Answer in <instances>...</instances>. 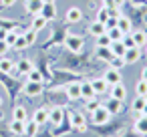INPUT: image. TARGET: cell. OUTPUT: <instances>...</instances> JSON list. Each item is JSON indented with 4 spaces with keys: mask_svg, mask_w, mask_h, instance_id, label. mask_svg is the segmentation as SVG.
Listing matches in <instances>:
<instances>
[{
    "mask_svg": "<svg viewBox=\"0 0 147 137\" xmlns=\"http://www.w3.org/2000/svg\"><path fill=\"white\" fill-rule=\"evenodd\" d=\"M8 49H10V47L6 45V40H4V38H0V57H4V55L8 53Z\"/></svg>",
    "mask_w": 147,
    "mask_h": 137,
    "instance_id": "42",
    "label": "cell"
},
{
    "mask_svg": "<svg viewBox=\"0 0 147 137\" xmlns=\"http://www.w3.org/2000/svg\"><path fill=\"white\" fill-rule=\"evenodd\" d=\"M65 45H67V49H69L73 55H77V53L83 51L85 40H83V36H79V34H69V32H67V36H65Z\"/></svg>",
    "mask_w": 147,
    "mask_h": 137,
    "instance_id": "1",
    "label": "cell"
},
{
    "mask_svg": "<svg viewBox=\"0 0 147 137\" xmlns=\"http://www.w3.org/2000/svg\"><path fill=\"white\" fill-rule=\"evenodd\" d=\"M145 101H147V95H145Z\"/></svg>",
    "mask_w": 147,
    "mask_h": 137,
    "instance_id": "52",
    "label": "cell"
},
{
    "mask_svg": "<svg viewBox=\"0 0 147 137\" xmlns=\"http://www.w3.org/2000/svg\"><path fill=\"white\" fill-rule=\"evenodd\" d=\"M65 18H67V22H69V24H75V22H79V20L83 18V12H81V8H77V6H71V8L67 10Z\"/></svg>",
    "mask_w": 147,
    "mask_h": 137,
    "instance_id": "15",
    "label": "cell"
},
{
    "mask_svg": "<svg viewBox=\"0 0 147 137\" xmlns=\"http://www.w3.org/2000/svg\"><path fill=\"white\" fill-rule=\"evenodd\" d=\"M4 119V111H0V121H2Z\"/></svg>",
    "mask_w": 147,
    "mask_h": 137,
    "instance_id": "49",
    "label": "cell"
},
{
    "mask_svg": "<svg viewBox=\"0 0 147 137\" xmlns=\"http://www.w3.org/2000/svg\"><path fill=\"white\" fill-rule=\"evenodd\" d=\"M131 2L137 6V4H143V6H147V0H131Z\"/></svg>",
    "mask_w": 147,
    "mask_h": 137,
    "instance_id": "45",
    "label": "cell"
},
{
    "mask_svg": "<svg viewBox=\"0 0 147 137\" xmlns=\"http://www.w3.org/2000/svg\"><path fill=\"white\" fill-rule=\"evenodd\" d=\"M36 34H38V32H36L34 28H24L22 36H24V40H26V45H28V47L36 43Z\"/></svg>",
    "mask_w": 147,
    "mask_h": 137,
    "instance_id": "30",
    "label": "cell"
},
{
    "mask_svg": "<svg viewBox=\"0 0 147 137\" xmlns=\"http://www.w3.org/2000/svg\"><path fill=\"white\" fill-rule=\"evenodd\" d=\"M135 93H137V95H143V97L147 95V81H145V79H139V81L135 83Z\"/></svg>",
    "mask_w": 147,
    "mask_h": 137,
    "instance_id": "34",
    "label": "cell"
},
{
    "mask_svg": "<svg viewBox=\"0 0 147 137\" xmlns=\"http://www.w3.org/2000/svg\"><path fill=\"white\" fill-rule=\"evenodd\" d=\"M63 119H65V109L63 107H53V109H49V123L51 125H61L63 123Z\"/></svg>",
    "mask_w": 147,
    "mask_h": 137,
    "instance_id": "4",
    "label": "cell"
},
{
    "mask_svg": "<svg viewBox=\"0 0 147 137\" xmlns=\"http://www.w3.org/2000/svg\"><path fill=\"white\" fill-rule=\"evenodd\" d=\"M40 16H45L47 20H55L57 18V6H55V2H45L42 10H40Z\"/></svg>",
    "mask_w": 147,
    "mask_h": 137,
    "instance_id": "14",
    "label": "cell"
},
{
    "mask_svg": "<svg viewBox=\"0 0 147 137\" xmlns=\"http://www.w3.org/2000/svg\"><path fill=\"white\" fill-rule=\"evenodd\" d=\"M28 45H26V40H24V36L22 34H18V38H16V43L12 45V49H16V51H22V49H26Z\"/></svg>",
    "mask_w": 147,
    "mask_h": 137,
    "instance_id": "38",
    "label": "cell"
},
{
    "mask_svg": "<svg viewBox=\"0 0 147 137\" xmlns=\"http://www.w3.org/2000/svg\"><path fill=\"white\" fill-rule=\"evenodd\" d=\"M16 38H18V32H16V30H6L4 40H6V45H8V47H12V45L16 43Z\"/></svg>",
    "mask_w": 147,
    "mask_h": 137,
    "instance_id": "36",
    "label": "cell"
},
{
    "mask_svg": "<svg viewBox=\"0 0 147 137\" xmlns=\"http://www.w3.org/2000/svg\"><path fill=\"white\" fill-rule=\"evenodd\" d=\"M109 16H111V14H109V8H107V6H103V8H99V10H97V20H99V22H103V24H105Z\"/></svg>",
    "mask_w": 147,
    "mask_h": 137,
    "instance_id": "35",
    "label": "cell"
},
{
    "mask_svg": "<svg viewBox=\"0 0 147 137\" xmlns=\"http://www.w3.org/2000/svg\"><path fill=\"white\" fill-rule=\"evenodd\" d=\"M109 67H113V69H121V67H125V61H123L121 57H113V59L109 61Z\"/></svg>",
    "mask_w": 147,
    "mask_h": 137,
    "instance_id": "39",
    "label": "cell"
},
{
    "mask_svg": "<svg viewBox=\"0 0 147 137\" xmlns=\"http://www.w3.org/2000/svg\"><path fill=\"white\" fill-rule=\"evenodd\" d=\"M131 36H133V43H135V47H145L147 45V32L145 30H135V32H131Z\"/></svg>",
    "mask_w": 147,
    "mask_h": 137,
    "instance_id": "23",
    "label": "cell"
},
{
    "mask_svg": "<svg viewBox=\"0 0 147 137\" xmlns=\"http://www.w3.org/2000/svg\"><path fill=\"white\" fill-rule=\"evenodd\" d=\"M121 43H123V45H125L127 49H131V47H135V43H133V36H131V34H125V36L121 38Z\"/></svg>",
    "mask_w": 147,
    "mask_h": 137,
    "instance_id": "41",
    "label": "cell"
},
{
    "mask_svg": "<svg viewBox=\"0 0 147 137\" xmlns=\"http://www.w3.org/2000/svg\"><path fill=\"white\" fill-rule=\"evenodd\" d=\"M141 115H145V117H147V103H145V107L141 109Z\"/></svg>",
    "mask_w": 147,
    "mask_h": 137,
    "instance_id": "48",
    "label": "cell"
},
{
    "mask_svg": "<svg viewBox=\"0 0 147 137\" xmlns=\"http://www.w3.org/2000/svg\"><path fill=\"white\" fill-rule=\"evenodd\" d=\"M32 121H34L38 127L47 125V123H49V109H47V107H38V109H34V113H32Z\"/></svg>",
    "mask_w": 147,
    "mask_h": 137,
    "instance_id": "6",
    "label": "cell"
},
{
    "mask_svg": "<svg viewBox=\"0 0 147 137\" xmlns=\"http://www.w3.org/2000/svg\"><path fill=\"white\" fill-rule=\"evenodd\" d=\"M93 97H97L95 95V89H93V85H91V81H85V83H81V99H93Z\"/></svg>",
    "mask_w": 147,
    "mask_h": 137,
    "instance_id": "19",
    "label": "cell"
},
{
    "mask_svg": "<svg viewBox=\"0 0 147 137\" xmlns=\"http://www.w3.org/2000/svg\"><path fill=\"white\" fill-rule=\"evenodd\" d=\"M139 59H141V49H139V47H131V49H127L125 55H123L125 65H133V63H137Z\"/></svg>",
    "mask_w": 147,
    "mask_h": 137,
    "instance_id": "7",
    "label": "cell"
},
{
    "mask_svg": "<svg viewBox=\"0 0 147 137\" xmlns=\"http://www.w3.org/2000/svg\"><path fill=\"white\" fill-rule=\"evenodd\" d=\"M0 107H2V97H0Z\"/></svg>",
    "mask_w": 147,
    "mask_h": 137,
    "instance_id": "51",
    "label": "cell"
},
{
    "mask_svg": "<svg viewBox=\"0 0 147 137\" xmlns=\"http://www.w3.org/2000/svg\"><path fill=\"white\" fill-rule=\"evenodd\" d=\"M14 67H16V63H14L12 59H8V57H2V59H0V73H2V75H10V73L14 71Z\"/></svg>",
    "mask_w": 147,
    "mask_h": 137,
    "instance_id": "17",
    "label": "cell"
},
{
    "mask_svg": "<svg viewBox=\"0 0 147 137\" xmlns=\"http://www.w3.org/2000/svg\"><path fill=\"white\" fill-rule=\"evenodd\" d=\"M103 105L107 107V111H109V113H123V111H125L123 101H117V99H113V97H111L109 101H105Z\"/></svg>",
    "mask_w": 147,
    "mask_h": 137,
    "instance_id": "16",
    "label": "cell"
},
{
    "mask_svg": "<svg viewBox=\"0 0 147 137\" xmlns=\"http://www.w3.org/2000/svg\"><path fill=\"white\" fill-rule=\"evenodd\" d=\"M65 36H67V30H65V28H59V30H55V32H53V36L47 40V45H45V47H53L55 43L65 40Z\"/></svg>",
    "mask_w": 147,
    "mask_h": 137,
    "instance_id": "27",
    "label": "cell"
},
{
    "mask_svg": "<svg viewBox=\"0 0 147 137\" xmlns=\"http://www.w3.org/2000/svg\"><path fill=\"white\" fill-rule=\"evenodd\" d=\"M109 117H111V113L107 111L105 105H99V107L93 111V123H95V125H105V123L109 121Z\"/></svg>",
    "mask_w": 147,
    "mask_h": 137,
    "instance_id": "2",
    "label": "cell"
},
{
    "mask_svg": "<svg viewBox=\"0 0 147 137\" xmlns=\"http://www.w3.org/2000/svg\"><path fill=\"white\" fill-rule=\"evenodd\" d=\"M69 119H71V125L79 131H87V121H85V115L79 113V111H71L69 113Z\"/></svg>",
    "mask_w": 147,
    "mask_h": 137,
    "instance_id": "3",
    "label": "cell"
},
{
    "mask_svg": "<svg viewBox=\"0 0 147 137\" xmlns=\"http://www.w3.org/2000/svg\"><path fill=\"white\" fill-rule=\"evenodd\" d=\"M89 32H91L93 36H101L103 32H107V26H105L103 22L95 20V22H91V26H89Z\"/></svg>",
    "mask_w": 147,
    "mask_h": 137,
    "instance_id": "26",
    "label": "cell"
},
{
    "mask_svg": "<svg viewBox=\"0 0 147 137\" xmlns=\"http://www.w3.org/2000/svg\"><path fill=\"white\" fill-rule=\"evenodd\" d=\"M91 85H93V89H95V95H103V93L107 91V87H109L103 77H95V79L91 81Z\"/></svg>",
    "mask_w": 147,
    "mask_h": 137,
    "instance_id": "18",
    "label": "cell"
},
{
    "mask_svg": "<svg viewBox=\"0 0 147 137\" xmlns=\"http://www.w3.org/2000/svg\"><path fill=\"white\" fill-rule=\"evenodd\" d=\"M0 2H2V6H14L16 0H0Z\"/></svg>",
    "mask_w": 147,
    "mask_h": 137,
    "instance_id": "43",
    "label": "cell"
},
{
    "mask_svg": "<svg viewBox=\"0 0 147 137\" xmlns=\"http://www.w3.org/2000/svg\"><path fill=\"white\" fill-rule=\"evenodd\" d=\"M42 93H45V83H32V81H28L24 85V95H28V97H36V95H42Z\"/></svg>",
    "mask_w": 147,
    "mask_h": 137,
    "instance_id": "5",
    "label": "cell"
},
{
    "mask_svg": "<svg viewBox=\"0 0 147 137\" xmlns=\"http://www.w3.org/2000/svg\"><path fill=\"white\" fill-rule=\"evenodd\" d=\"M145 51H147V45H145Z\"/></svg>",
    "mask_w": 147,
    "mask_h": 137,
    "instance_id": "53",
    "label": "cell"
},
{
    "mask_svg": "<svg viewBox=\"0 0 147 137\" xmlns=\"http://www.w3.org/2000/svg\"><path fill=\"white\" fill-rule=\"evenodd\" d=\"M99 105H101V103H99V101H97L95 97H93V99H87V109H89L91 113H93V111H95V109H97Z\"/></svg>",
    "mask_w": 147,
    "mask_h": 137,
    "instance_id": "40",
    "label": "cell"
},
{
    "mask_svg": "<svg viewBox=\"0 0 147 137\" xmlns=\"http://www.w3.org/2000/svg\"><path fill=\"white\" fill-rule=\"evenodd\" d=\"M145 103H147V101H145V97H143V95H137V97L133 99V103H131V107L135 109V113H141V109L145 107Z\"/></svg>",
    "mask_w": 147,
    "mask_h": 137,
    "instance_id": "32",
    "label": "cell"
},
{
    "mask_svg": "<svg viewBox=\"0 0 147 137\" xmlns=\"http://www.w3.org/2000/svg\"><path fill=\"white\" fill-rule=\"evenodd\" d=\"M24 123L26 121H18V119H12L8 123V131L12 135H24Z\"/></svg>",
    "mask_w": 147,
    "mask_h": 137,
    "instance_id": "20",
    "label": "cell"
},
{
    "mask_svg": "<svg viewBox=\"0 0 147 137\" xmlns=\"http://www.w3.org/2000/svg\"><path fill=\"white\" fill-rule=\"evenodd\" d=\"M111 97L117 99V101H125L127 99V89L123 83H117V85H111Z\"/></svg>",
    "mask_w": 147,
    "mask_h": 137,
    "instance_id": "11",
    "label": "cell"
},
{
    "mask_svg": "<svg viewBox=\"0 0 147 137\" xmlns=\"http://www.w3.org/2000/svg\"><path fill=\"white\" fill-rule=\"evenodd\" d=\"M42 4H45L42 0H24V8L28 14H40Z\"/></svg>",
    "mask_w": 147,
    "mask_h": 137,
    "instance_id": "13",
    "label": "cell"
},
{
    "mask_svg": "<svg viewBox=\"0 0 147 137\" xmlns=\"http://www.w3.org/2000/svg\"><path fill=\"white\" fill-rule=\"evenodd\" d=\"M65 91H67V97H69L71 101H79V99H81V83H75V81L69 83Z\"/></svg>",
    "mask_w": 147,
    "mask_h": 137,
    "instance_id": "10",
    "label": "cell"
},
{
    "mask_svg": "<svg viewBox=\"0 0 147 137\" xmlns=\"http://www.w3.org/2000/svg\"><path fill=\"white\" fill-rule=\"evenodd\" d=\"M109 49H111L113 57H121V59H123V55H125V51H127V47H125L121 40H113V43L109 45Z\"/></svg>",
    "mask_w": 147,
    "mask_h": 137,
    "instance_id": "21",
    "label": "cell"
},
{
    "mask_svg": "<svg viewBox=\"0 0 147 137\" xmlns=\"http://www.w3.org/2000/svg\"><path fill=\"white\" fill-rule=\"evenodd\" d=\"M47 24H49V20H47L45 16H40V14H34V18H32V24H30V28H34L36 32H40L42 28H47Z\"/></svg>",
    "mask_w": 147,
    "mask_h": 137,
    "instance_id": "24",
    "label": "cell"
},
{
    "mask_svg": "<svg viewBox=\"0 0 147 137\" xmlns=\"http://www.w3.org/2000/svg\"><path fill=\"white\" fill-rule=\"evenodd\" d=\"M107 34H109V38L111 40H121L123 36H125V32L119 28V26H113V28H107Z\"/></svg>",
    "mask_w": 147,
    "mask_h": 137,
    "instance_id": "31",
    "label": "cell"
},
{
    "mask_svg": "<svg viewBox=\"0 0 147 137\" xmlns=\"http://www.w3.org/2000/svg\"><path fill=\"white\" fill-rule=\"evenodd\" d=\"M38 135V125L34 121H26L24 123V137H36Z\"/></svg>",
    "mask_w": 147,
    "mask_h": 137,
    "instance_id": "29",
    "label": "cell"
},
{
    "mask_svg": "<svg viewBox=\"0 0 147 137\" xmlns=\"http://www.w3.org/2000/svg\"><path fill=\"white\" fill-rule=\"evenodd\" d=\"M26 77H28V81H32V83H45V77H42V73H40L38 69H32Z\"/></svg>",
    "mask_w": 147,
    "mask_h": 137,
    "instance_id": "33",
    "label": "cell"
},
{
    "mask_svg": "<svg viewBox=\"0 0 147 137\" xmlns=\"http://www.w3.org/2000/svg\"><path fill=\"white\" fill-rule=\"evenodd\" d=\"M141 79L147 81V67H143V71H141Z\"/></svg>",
    "mask_w": 147,
    "mask_h": 137,
    "instance_id": "47",
    "label": "cell"
},
{
    "mask_svg": "<svg viewBox=\"0 0 147 137\" xmlns=\"http://www.w3.org/2000/svg\"><path fill=\"white\" fill-rule=\"evenodd\" d=\"M95 57H97V59H101V61H105V63H109V61L113 59V53H111V49H109V47H97Z\"/></svg>",
    "mask_w": 147,
    "mask_h": 137,
    "instance_id": "22",
    "label": "cell"
},
{
    "mask_svg": "<svg viewBox=\"0 0 147 137\" xmlns=\"http://www.w3.org/2000/svg\"><path fill=\"white\" fill-rule=\"evenodd\" d=\"M42 2H57V0H42Z\"/></svg>",
    "mask_w": 147,
    "mask_h": 137,
    "instance_id": "50",
    "label": "cell"
},
{
    "mask_svg": "<svg viewBox=\"0 0 147 137\" xmlns=\"http://www.w3.org/2000/svg\"><path fill=\"white\" fill-rule=\"evenodd\" d=\"M103 79L107 81V85H117V83H121V71H119V69H113V67H109V69L105 71Z\"/></svg>",
    "mask_w": 147,
    "mask_h": 137,
    "instance_id": "9",
    "label": "cell"
},
{
    "mask_svg": "<svg viewBox=\"0 0 147 137\" xmlns=\"http://www.w3.org/2000/svg\"><path fill=\"white\" fill-rule=\"evenodd\" d=\"M14 69H16V75H18V77H26L34 67H32V61H30V59H20Z\"/></svg>",
    "mask_w": 147,
    "mask_h": 137,
    "instance_id": "8",
    "label": "cell"
},
{
    "mask_svg": "<svg viewBox=\"0 0 147 137\" xmlns=\"http://www.w3.org/2000/svg\"><path fill=\"white\" fill-rule=\"evenodd\" d=\"M103 2H105V6L111 10V8H115V2H113V0H103Z\"/></svg>",
    "mask_w": 147,
    "mask_h": 137,
    "instance_id": "44",
    "label": "cell"
},
{
    "mask_svg": "<svg viewBox=\"0 0 147 137\" xmlns=\"http://www.w3.org/2000/svg\"><path fill=\"white\" fill-rule=\"evenodd\" d=\"M12 119H18V121H28V111L22 107V105H16L14 111H12Z\"/></svg>",
    "mask_w": 147,
    "mask_h": 137,
    "instance_id": "28",
    "label": "cell"
},
{
    "mask_svg": "<svg viewBox=\"0 0 147 137\" xmlns=\"http://www.w3.org/2000/svg\"><path fill=\"white\" fill-rule=\"evenodd\" d=\"M113 2H115V8H121L125 4V0H113Z\"/></svg>",
    "mask_w": 147,
    "mask_h": 137,
    "instance_id": "46",
    "label": "cell"
},
{
    "mask_svg": "<svg viewBox=\"0 0 147 137\" xmlns=\"http://www.w3.org/2000/svg\"><path fill=\"white\" fill-rule=\"evenodd\" d=\"M117 26H119L125 34H129L131 28H133V22H131V18H127V16H119V18H117Z\"/></svg>",
    "mask_w": 147,
    "mask_h": 137,
    "instance_id": "25",
    "label": "cell"
},
{
    "mask_svg": "<svg viewBox=\"0 0 147 137\" xmlns=\"http://www.w3.org/2000/svg\"><path fill=\"white\" fill-rule=\"evenodd\" d=\"M95 38H97V47H109V45L113 43V40L109 38V34H107V32H103L101 36H95Z\"/></svg>",
    "mask_w": 147,
    "mask_h": 137,
    "instance_id": "37",
    "label": "cell"
},
{
    "mask_svg": "<svg viewBox=\"0 0 147 137\" xmlns=\"http://www.w3.org/2000/svg\"><path fill=\"white\" fill-rule=\"evenodd\" d=\"M135 133L137 135H147V117L137 113L135 115Z\"/></svg>",
    "mask_w": 147,
    "mask_h": 137,
    "instance_id": "12",
    "label": "cell"
}]
</instances>
